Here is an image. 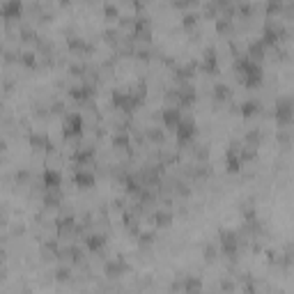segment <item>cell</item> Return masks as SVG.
<instances>
[{"label":"cell","mask_w":294,"mask_h":294,"mask_svg":"<svg viewBox=\"0 0 294 294\" xmlns=\"http://www.w3.org/2000/svg\"><path fill=\"white\" fill-rule=\"evenodd\" d=\"M9 230H12V234H23V232H25V223H23V221H19V223H12V227H9Z\"/></svg>","instance_id":"obj_23"},{"label":"cell","mask_w":294,"mask_h":294,"mask_svg":"<svg viewBox=\"0 0 294 294\" xmlns=\"http://www.w3.org/2000/svg\"><path fill=\"white\" fill-rule=\"evenodd\" d=\"M216 32H219L221 37H234L237 30H234V23L232 19H226V16H216Z\"/></svg>","instance_id":"obj_11"},{"label":"cell","mask_w":294,"mask_h":294,"mask_svg":"<svg viewBox=\"0 0 294 294\" xmlns=\"http://www.w3.org/2000/svg\"><path fill=\"white\" fill-rule=\"evenodd\" d=\"M106 234H99V232H90L85 234V246H88V250H92V253H101V250L106 249Z\"/></svg>","instance_id":"obj_10"},{"label":"cell","mask_w":294,"mask_h":294,"mask_svg":"<svg viewBox=\"0 0 294 294\" xmlns=\"http://www.w3.org/2000/svg\"><path fill=\"white\" fill-rule=\"evenodd\" d=\"M175 219V211L173 207H163V209H158L152 214V221H154V227H168L173 223Z\"/></svg>","instance_id":"obj_9"},{"label":"cell","mask_w":294,"mask_h":294,"mask_svg":"<svg viewBox=\"0 0 294 294\" xmlns=\"http://www.w3.org/2000/svg\"><path fill=\"white\" fill-rule=\"evenodd\" d=\"M211 97H214L216 106H219V104H223V101H227V99L232 97V90H230V85H226V83H216L214 88H211Z\"/></svg>","instance_id":"obj_13"},{"label":"cell","mask_w":294,"mask_h":294,"mask_svg":"<svg viewBox=\"0 0 294 294\" xmlns=\"http://www.w3.org/2000/svg\"><path fill=\"white\" fill-rule=\"evenodd\" d=\"M198 23H200V14L198 12H184L181 14V28L184 30H193Z\"/></svg>","instance_id":"obj_15"},{"label":"cell","mask_w":294,"mask_h":294,"mask_svg":"<svg viewBox=\"0 0 294 294\" xmlns=\"http://www.w3.org/2000/svg\"><path fill=\"white\" fill-rule=\"evenodd\" d=\"M0 111H2V101H0Z\"/></svg>","instance_id":"obj_24"},{"label":"cell","mask_w":294,"mask_h":294,"mask_svg":"<svg viewBox=\"0 0 294 294\" xmlns=\"http://www.w3.org/2000/svg\"><path fill=\"white\" fill-rule=\"evenodd\" d=\"M129 271V262L124 260V255H117V257H111V260H106L104 264V273L108 278H120L124 273Z\"/></svg>","instance_id":"obj_2"},{"label":"cell","mask_w":294,"mask_h":294,"mask_svg":"<svg viewBox=\"0 0 294 294\" xmlns=\"http://www.w3.org/2000/svg\"><path fill=\"white\" fill-rule=\"evenodd\" d=\"M74 173H71V180H74L76 186H81V189H92L94 186V181H97V175L92 168H71Z\"/></svg>","instance_id":"obj_3"},{"label":"cell","mask_w":294,"mask_h":294,"mask_svg":"<svg viewBox=\"0 0 294 294\" xmlns=\"http://www.w3.org/2000/svg\"><path fill=\"white\" fill-rule=\"evenodd\" d=\"M51 138H48V134L46 131H30V147L35 152H44L46 154V150L51 147Z\"/></svg>","instance_id":"obj_7"},{"label":"cell","mask_w":294,"mask_h":294,"mask_svg":"<svg viewBox=\"0 0 294 294\" xmlns=\"http://www.w3.org/2000/svg\"><path fill=\"white\" fill-rule=\"evenodd\" d=\"M111 145H113L115 150H127L131 147V134L129 131H113V136H111Z\"/></svg>","instance_id":"obj_12"},{"label":"cell","mask_w":294,"mask_h":294,"mask_svg":"<svg viewBox=\"0 0 294 294\" xmlns=\"http://www.w3.org/2000/svg\"><path fill=\"white\" fill-rule=\"evenodd\" d=\"M193 157L198 161H207L209 158V145L203 143V145H193Z\"/></svg>","instance_id":"obj_20"},{"label":"cell","mask_w":294,"mask_h":294,"mask_svg":"<svg viewBox=\"0 0 294 294\" xmlns=\"http://www.w3.org/2000/svg\"><path fill=\"white\" fill-rule=\"evenodd\" d=\"M204 260H207V262H214V260H216V257H221V249H219V244H207V246H204Z\"/></svg>","instance_id":"obj_17"},{"label":"cell","mask_w":294,"mask_h":294,"mask_svg":"<svg viewBox=\"0 0 294 294\" xmlns=\"http://www.w3.org/2000/svg\"><path fill=\"white\" fill-rule=\"evenodd\" d=\"M0 16L9 21V19H21L23 16V2L21 0H5L0 2Z\"/></svg>","instance_id":"obj_4"},{"label":"cell","mask_w":294,"mask_h":294,"mask_svg":"<svg viewBox=\"0 0 294 294\" xmlns=\"http://www.w3.org/2000/svg\"><path fill=\"white\" fill-rule=\"evenodd\" d=\"M32 181H35V175L28 168H21V170L14 173V184H19V186H30Z\"/></svg>","instance_id":"obj_14"},{"label":"cell","mask_w":294,"mask_h":294,"mask_svg":"<svg viewBox=\"0 0 294 294\" xmlns=\"http://www.w3.org/2000/svg\"><path fill=\"white\" fill-rule=\"evenodd\" d=\"M219 249H221V253H223L226 257L237 260L239 249H242V242H239L237 230H221V232H219Z\"/></svg>","instance_id":"obj_1"},{"label":"cell","mask_w":294,"mask_h":294,"mask_svg":"<svg viewBox=\"0 0 294 294\" xmlns=\"http://www.w3.org/2000/svg\"><path fill=\"white\" fill-rule=\"evenodd\" d=\"M262 111H264V104L260 99H246V101L239 106V115H244V117H257Z\"/></svg>","instance_id":"obj_8"},{"label":"cell","mask_w":294,"mask_h":294,"mask_svg":"<svg viewBox=\"0 0 294 294\" xmlns=\"http://www.w3.org/2000/svg\"><path fill=\"white\" fill-rule=\"evenodd\" d=\"M104 14L108 21H117L120 19V7L115 5V2H106L104 5Z\"/></svg>","instance_id":"obj_18"},{"label":"cell","mask_w":294,"mask_h":294,"mask_svg":"<svg viewBox=\"0 0 294 294\" xmlns=\"http://www.w3.org/2000/svg\"><path fill=\"white\" fill-rule=\"evenodd\" d=\"M161 120H163V127L175 131L181 122V111L177 106H166V108H161Z\"/></svg>","instance_id":"obj_5"},{"label":"cell","mask_w":294,"mask_h":294,"mask_svg":"<svg viewBox=\"0 0 294 294\" xmlns=\"http://www.w3.org/2000/svg\"><path fill=\"white\" fill-rule=\"evenodd\" d=\"M216 19L219 16V7H216V2H204L203 5V12H200V19Z\"/></svg>","instance_id":"obj_19"},{"label":"cell","mask_w":294,"mask_h":294,"mask_svg":"<svg viewBox=\"0 0 294 294\" xmlns=\"http://www.w3.org/2000/svg\"><path fill=\"white\" fill-rule=\"evenodd\" d=\"M264 9H267V16H280L283 2H280V0H267V2H264Z\"/></svg>","instance_id":"obj_16"},{"label":"cell","mask_w":294,"mask_h":294,"mask_svg":"<svg viewBox=\"0 0 294 294\" xmlns=\"http://www.w3.org/2000/svg\"><path fill=\"white\" fill-rule=\"evenodd\" d=\"M48 111H51L53 115H62V113H65V101H62V99H55V101L51 104V108H48Z\"/></svg>","instance_id":"obj_22"},{"label":"cell","mask_w":294,"mask_h":294,"mask_svg":"<svg viewBox=\"0 0 294 294\" xmlns=\"http://www.w3.org/2000/svg\"><path fill=\"white\" fill-rule=\"evenodd\" d=\"M219 290H221V294H232L234 292V283L230 278H221L219 280Z\"/></svg>","instance_id":"obj_21"},{"label":"cell","mask_w":294,"mask_h":294,"mask_svg":"<svg viewBox=\"0 0 294 294\" xmlns=\"http://www.w3.org/2000/svg\"><path fill=\"white\" fill-rule=\"evenodd\" d=\"M39 180H42V184H44L46 189H58V186H62V173L55 170V168H44V173L39 175Z\"/></svg>","instance_id":"obj_6"}]
</instances>
